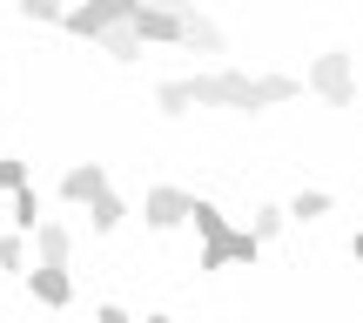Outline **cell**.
I'll return each mask as SVG.
<instances>
[{"label": "cell", "mask_w": 363, "mask_h": 323, "mask_svg": "<svg viewBox=\"0 0 363 323\" xmlns=\"http://www.w3.org/2000/svg\"><path fill=\"white\" fill-rule=\"evenodd\" d=\"M189 202H195V195H182V189H169V182H155V189L142 195V222H148V229H175V222H189Z\"/></svg>", "instance_id": "obj_5"}, {"label": "cell", "mask_w": 363, "mask_h": 323, "mask_svg": "<svg viewBox=\"0 0 363 323\" xmlns=\"http://www.w3.org/2000/svg\"><path fill=\"white\" fill-rule=\"evenodd\" d=\"M40 222H48V216H40V195L34 189H13V236H34Z\"/></svg>", "instance_id": "obj_12"}, {"label": "cell", "mask_w": 363, "mask_h": 323, "mask_svg": "<svg viewBox=\"0 0 363 323\" xmlns=\"http://www.w3.org/2000/svg\"><path fill=\"white\" fill-rule=\"evenodd\" d=\"M27 297L48 303V310H67V303H74V276H67V270H48V263H34V270H27Z\"/></svg>", "instance_id": "obj_6"}, {"label": "cell", "mask_w": 363, "mask_h": 323, "mask_svg": "<svg viewBox=\"0 0 363 323\" xmlns=\"http://www.w3.org/2000/svg\"><path fill=\"white\" fill-rule=\"evenodd\" d=\"M88 209H94V236H108V229H121V216H128V209H121V195H115V189H108L101 202H88Z\"/></svg>", "instance_id": "obj_14"}, {"label": "cell", "mask_w": 363, "mask_h": 323, "mask_svg": "<svg viewBox=\"0 0 363 323\" xmlns=\"http://www.w3.org/2000/svg\"><path fill=\"white\" fill-rule=\"evenodd\" d=\"M0 189H27V162L21 155H0Z\"/></svg>", "instance_id": "obj_19"}, {"label": "cell", "mask_w": 363, "mask_h": 323, "mask_svg": "<svg viewBox=\"0 0 363 323\" xmlns=\"http://www.w3.org/2000/svg\"><path fill=\"white\" fill-rule=\"evenodd\" d=\"M128 34L142 40V48H148V40L175 48V40H182V7H135L128 13Z\"/></svg>", "instance_id": "obj_4"}, {"label": "cell", "mask_w": 363, "mask_h": 323, "mask_svg": "<svg viewBox=\"0 0 363 323\" xmlns=\"http://www.w3.org/2000/svg\"><path fill=\"white\" fill-rule=\"evenodd\" d=\"M316 216H330V195L323 189H303L296 202H289V222H316Z\"/></svg>", "instance_id": "obj_16"}, {"label": "cell", "mask_w": 363, "mask_h": 323, "mask_svg": "<svg viewBox=\"0 0 363 323\" xmlns=\"http://www.w3.org/2000/svg\"><path fill=\"white\" fill-rule=\"evenodd\" d=\"M21 263H27V236H0V270H21Z\"/></svg>", "instance_id": "obj_18"}, {"label": "cell", "mask_w": 363, "mask_h": 323, "mask_svg": "<svg viewBox=\"0 0 363 323\" xmlns=\"http://www.w3.org/2000/svg\"><path fill=\"white\" fill-rule=\"evenodd\" d=\"M182 48H202V54H222V48H229V40H222V27L208 21V13L182 7Z\"/></svg>", "instance_id": "obj_9"}, {"label": "cell", "mask_w": 363, "mask_h": 323, "mask_svg": "<svg viewBox=\"0 0 363 323\" xmlns=\"http://www.w3.org/2000/svg\"><path fill=\"white\" fill-rule=\"evenodd\" d=\"M283 222H289V209L262 202V209H256V222H249V236H256V243H269V236H283Z\"/></svg>", "instance_id": "obj_15"}, {"label": "cell", "mask_w": 363, "mask_h": 323, "mask_svg": "<svg viewBox=\"0 0 363 323\" xmlns=\"http://www.w3.org/2000/svg\"><path fill=\"white\" fill-rule=\"evenodd\" d=\"M21 21H40V27H48V21H61V7H54V0H21Z\"/></svg>", "instance_id": "obj_20"}, {"label": "cell", "mask_w": 363, "mask_h": 323, "mask_svg": "<svg viewBox=\"0 0 363 323\" xmlns=\"http://www.w3.org/2000/svg\"><path fill=\"white\" fill-rule=\"evenodd\" d=\"M350 249H357V263H363V229H357V243H350Z\"/></svg>", "instance_id": "obj_22"}, {"label": "cell", "mask_w": 363, "mask_h": 323, "mask_svg": "<svg viewBox=\"0 0 363 323\" xmlns=\"http://www.w3.org/2000/svg\"><path fill=\"white\" fill-rule=\"evenodd\" d=\"M94 323H135V317L121 310V303H101V310H94Z\"/></svg>", "instance_id": "obj_21"}, {"label": "cell", "mask_w": 363, "mask_h": 323, "mask_svg": "<svg viewBox=\"0 0 363 323\" xmlns=\"http://www.w3.org/2000/svg\"><path fill=\"white\" fill-rule=\"evenodd\" d=\"M128 13H135V0H88V7H67L61 27L81 40H108L115 27H128Z\"/></svg>", "instance_id": "obj_3"}, {"label": "cell", "mask_w": 363, "mask_h": 323, "mask_svg": "<svg viewBox=\"0 0 363 323\" xmlns=\"http://www.w3.org/2000/svg\"><path fill=\"white\" fill-rule=\"evenodd\" d=\"M155 108H162V115H189V88H182V81H162V88H155Z\"/></svg>", "instance_id": "obj_17"}, {"label": "cell", "mask_w": 363, "mask_h": 323, "mask_svg": "<svg viewBox=\"0 0 363 323\" xmlns=\"http://www.w3.org/2000/svg\"><path fill=\"white\" fill-rule=\"evenodd\" d=\"M262 256V243L249 229H229L222 243H202V270H229V263H256Z\"/></svg>", "instance_id": "obj_7"}, {"label": "cell", "mask_w": 363, "mask_h": 323, "mask_svg": "<svg viewBox=\"0 0 363 323\" xmlns=\"http://www.w3.org/2000/svg\"><path fill=\"white\" fill-rule=\"evenodd\" d=\"M189 108H235V115H262L276 102H296V75H242V67H208V75H182Z\"/></svg>", "instance_id": "obj_1"}, {"label": "cell", "mask_w": 363, "mask_h": 323, "mask_svg": "<svg viewBox=\"0 0 363 323\" xmlns=\"http://www.w3.org/2000/svg\"><path fill=\"white\" fill-rule=\"evenodd\" d=\"M310 94H323L330 108H350L357 102V67H350V54H343V48H330V54H316V61H310Z\"/></svg>", "instance_id": "obj_2"}, {"label": "cell", "mask_w": 363, "mask_h": 323, "mask_svg": "<svg viewBox=\"0 0 363 323\" xmlns=\"http://www.w3.org/2000/svg\"><path fill=\"white\" fill-rule=\"evenodd\" d=\"M61 195H67V202H101V195H108V168L101 162L67 168V175H61Z\"/></svg>", "instance_id": "obj_8"}, {"label": "cell", "mask_w": 363, "mask_h": 323, "mask_svg": "<svg viewBox=\"0 0 363 323\" xmlns=\"http://www.w3.org/2000/svg\"><path fill=\"white\" fill-rule=\"evenodd\" d=\"M34 249L48 270H67V256H74V236H67V222H40L34 229Z\"/></svg>", "instance_id": "obj_10"}, {"label": "cell", "mask_w": 363, "mask_h": 323, "mask_svg": "<svg viewBox=\"0 0 363 323\" xmlns=\"http://www.w3.org/2000/svg\"><path fill=\"white\" fill-rule=\"evenodd\" d=\"M101 54H108V61H121V67H135V61H142V40H135L128 27H115V34L101 40Z\"/></svg>", "instance_id": "obj_13"}, {"label": "cell", "mask_w": 363, "mask_h": 323, "mask_svg": "<svg viewBox=\"0 0 363 323\" xmlns=\"http://www.w3.org/2000/svg\"><path fill=\"white\" fill-rule=\"evenodd\" d=\"M189 222H195V229H202V243H222V236L235 229V222L222 216V209L208 202V195H195V202H189Z\"/></svg>", "instance_id": "obj_11"}, {"label": "cell", "mask_w": 363, "mask_h": 323, "mask_svg": "<svg viewBox=\"0 0 363 323\" xmlns=\"http://www.w3.org/2000/svg\"><path fill=\"white\" fill-rule=\"evenodd\" d=\"M142 323H169V317H162V310H155V317H142Z\"/></svg>", "instance_id": "obj_23"}]
</instances>
